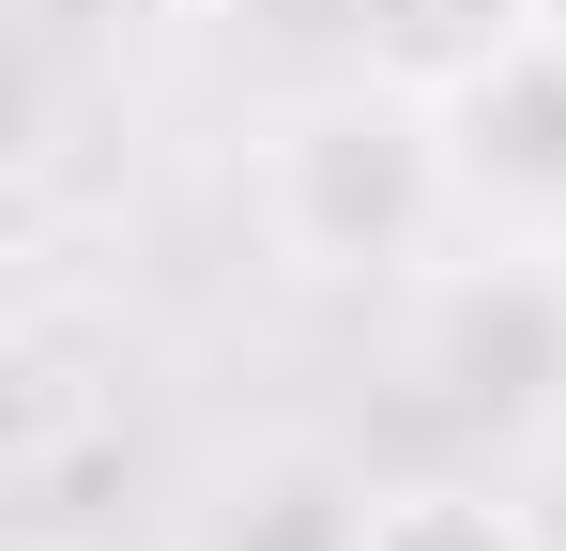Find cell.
Segmentation results:
<instances>
[{
  "instance_id": "cell-1",
  "label": "cell",
  "mask_w": 566,
  "mask_h": 551,
  "mask_svg": "<svg viewBox=\"0 0 566 551\" xmlns=\"http://www.w3.org/2000/svg\"><path fill=\"white\" fill-rule=\"evenodd\" d=\"M245 215H261V246H276L291 276L382 291V276L429 261L474 199H460V138H444L429 92L337 77V92H306V107L261 123V154H245Z\"/></svg>"
},
{
  "instance_id": "cell-2",
  "label": "cell",
  "mask_w": 566,
  "mask_h": 551,
  "mask_svg": "<svg viewBox=\"0 0 566 551\" xmlns=\"http://www.w3.org/2000/svg\"><path fill=\"white\" fill-rule=\"evenodd\" d=\"M413 383H429L460 429H521V414H552V398H566V276L521 261V246L429 276V306H413Z\"/></svg>"
},
{
  "instance_id": "cell-3",
  "label": "cell",
  "mask_w": 566,
  "mask_h": 551,
  "mask_svg": "<svg viewBox=\"0 0 566 551\" xmlns=\"http://www.w3.org/2000/svg\"><path fill=\"white\" fill-rule=\"evenodd\" d=\"M444 138H460L474 215H566V31H536L505 77H474L444 107Z\"/></svg>"
},
{
  "instance_id": "cell-4",
  "label": "cell",
  "mask_w": 566,
  "mask_h": 551,
  "mask_svg": "<svg viewBox=\"0 0 566 551\" xmlns=\"http://www.w3.org/2000/svg\"><path fill=\"white\" fill-rule=\"evenodd\" d=\"M337 31H353V77L460 107L474 77H505V62L552 31V0H337Z\"/></svg>"
},
{
  "instance_id": "cell-5",
  "label": "cell",
  "mask_w": 566,
  "mask_h": 551,
  "mask_svg": "<svg viewBox=\"0 0 566 551\" xmlns=\"http://www.w3.org/2000/svg\"><path fill=\"white\" fill-rule=\"evenodd\" d=\"M353 551H536V537H521V506H490L460 475H413V490H368Z\"/></svg>"
},
{
  "instance_id": "cell-6",
  "label": "cell",
  "mask_w": 566,
  "mask_h": 551,
  "mask_svg": "<svg viewBox=\"0 0 566 551\" xmlns=\"http://www.w3.org/2000/svg\"><path fill=\"white\" fill-rule=\"evenodd\" d=\"M552 31H566V0H552Z\"/></svg>"
}]
</instances>
